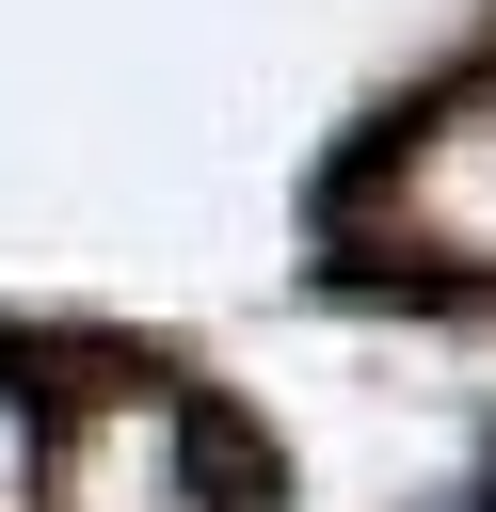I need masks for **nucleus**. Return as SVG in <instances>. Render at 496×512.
Segmentation results:
<instances>
[{
    "label": "nucleus",
    "instance_id": "nucleus-1",
    "mask_svg": "<svg viewBox=\"0 0 496 512\" xmlns=\"http://www.w3.org/2000/svg\"><path fill=\"white\" fill-rule=\"evenodd\" d=\"M384 176H400V224L448 256V272H496V80L384 128Z\"/></svg>",
    "mask_w": 496,
    "mask_h": 512
},
{
    "label": "nucleus",
    "instance_id": "nucleus-2",
    "mask_svg": "<svg viewBox=\"0 0 496 512\" xmlns=\"http://www.w3.org/2000/svg\"><path fill=\"white\" fill-rule=\"evenodd\" d=\"M176 432H192V480H208V496H256V432H240L224 400H192Z\"/></svg>",
    "mask_w": 496,
    "mask_h": 512
}]
</instances>
